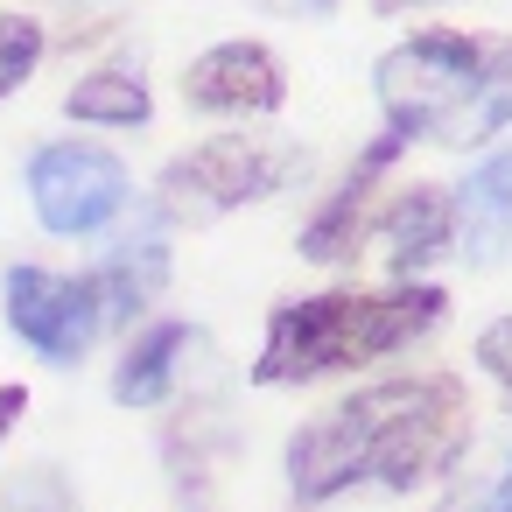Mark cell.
Here are the masks:
<instances>
[{
    "instance_id": "6da1fadb",
    "label": "cell",
    "mask_w": 512,
    "mask_h": 512,
    "mask_svg": "<svg viewBox=\"0 0 512 512\" xmlns=\"http://www.w3.org/2000/svg\"><path fill=\"white\" fill-rule=\"evenodd\" d=\"M470 442V400L463 379L421 372V379H372L344 393L330 414L295 428L288 442V498L295 505H330L351 484H386V491H421L442 477Z\"/></svg>"
},
{
    "instance_id": "7a4b0ae2",
    "label": "cell",
    "mask_w": 512,
    "mask_h": 512,
    "mask_svg": "<svg viewBox=\"0 0 512 512\" xmlns=\"http://www.w3.org/2000/svg\"><path fill=\"white\" fill-rule=\"evenodd\" d=\"M372 92L386 106V134L477 148L512 120V36L505 29H421L379 57Z\"/></svg>"
},
{
    "instance_id": "3957f363",
    "label": "cell",
    "mask_w": 512,
    "mask_h": 512,
    "mask_svg": "<svg viewBox=\"0 0 512 512\" xmlns=\"http://www.w3.org/2000/svg\"><path fill=\"white\" fill-rule=\"evenodd\" d=\"M442 309H449V295L435 281L295 295L267 323V344L253 358V386H309V379H330V372L379 365V358L421 344L442 323Z\"/></svg>"
},
{
    "instance_id": "277c9868",
    "label": "cell",
    "mask_w": 512,
    "mask_h": 512,
    "mask_svg": "<svg viewBox=\"0 0 512 512\" xmlns=\"http://www.w3.org/2000/svg\"><path fill=\"white\" fill-rule=\"evenodd\" d=\"M295 176H302V148L295 141L218 134V141H197L190 155H176L162 169L155 197H162L169 225H204V218H225L239 204H260V197L288 190Z\"/></svg>"
},
{
    "instance_id": "5b68a950",
    "label": "cell",
    "mask_w": 512,
    "mask_h": 512,
    "mask_svg": "<svg viewBox=\"0 0 512 512\" xmlns=\"http://www.w3.org/2000/svg\"><path fill=\"white\" fill-rule=\"evenodd\" d=\"M134 197V176L113 148H92V141H50L29 155V204H36V225L50 239H92L106 232Z\"/></svg>"
},
{
    "instance_id": "8992f818",
    "label": "cell",
    "mask_w": 512,
    "mask_h": 512,
    "mask_svg": "<svg viewBox=\"0 0 512 512\" xmlns=\"http://www.w3.org/2000/svg\"><path fill=\"white\" fill-rule=\"evenodd\" d=\"M0 302H8V330L50 365H85L92 344L106 337V302L92 274H50L29 260V267H8Z\"/></svg>"
},
{
    "instance_id": "52a82bcc",
    "label": "cell",
    "mask_w": 512,
    "mask_h": 512,
    "mask_svg": "<svg viewBox=\"0 0 512 512\" xmlns=\"http://www.w3.org/2000/svg\"><path fill=\"white\" fill-rule=\"evenodd\" d=\"M183 99L190 113H218V120H267L288 99V71L267 43H218L183 71Z\"/></svg>"
},
{
    "instance_id": "ba28073f",
    "label": "cell",
    "mask_w": 512,
    "mask_h": 512,
    "mask_svg": "<svg viewBox=\"0 0 512 512\" xmlns=\"http://www.w3.org/2000/svg\"><path fill=\"white\" fill-rule=\"evenodd\" d=\"M400 162V141L393 134H379L351 169H344V183L309 211V225H302V260H316V267H351L358 260V246H365V204H372V190H379V176Z\"/></svg>"
},
{
    "instance_id": "9c48e42d",
    "label": "cell",
    "mask_w": 512,
    "mask_h": 512,
    "mask_svg": "<svg viewBox=\"0 0 512 512\" xmlns=\"http://www.w3.org/2000/svg\"><path fill=\"white\" fill-rule=\"evenodd\" d=\"M190 358H204V337H197V323H183V316H162V323H148V330L127 344L120 372H113V400H120V407H162V400L183 386Z\"/></svg>"
},
{
    "instance_id": "30bf717a",
    "label": "cell",
    "mask_w": 512,
    "mask_h": 512,
    "mask_svg": "<svg viewBox=\"0 0 512 512\" xmlns=\"http://www.w3.org/2000/svg\"><path fill=\"white\" fill-rule=\"evenodd\" d=\"M449 204H456V246H463V260L470 267L505 260L512 253V148L484 155Z\"/></svg>"
},
{
    "instance_id": "8fae6325",
    "label": "cell",
    "mask_w": 512,
    "mask_h": 512,
    "mask_svg": "<svg viewBox=\"0 0 512 512\" xmlns=\"http://www.w3.org/2000/svg\"><path fill=\"white\" fill-rule=\"evenodd\" d=\"M92 281H99L106 323H134V316L162 295V281H169V239H162V225L127 232V239L92 267Z\"/></svg>"
},
{
    "instance_id": "7c38bea8",
    "label": "cell",
    "mask_w": 512,
    "mask_h": 512,
    "mask_svg": "<svg viewBox=\"0 0 512 512\" xmlns=\"http://www.w3.org/2000/svg\"><path fill=\"white\" fill-rule=\"evenodd\" d=\"M379 239H386V253H393L400 274H421L442 246H456V204H449V190L442 183H421L400 204H386Z\"/></svg>"
},
{
    "instance_id": "4fadbf2b",
    "label": "cell",
    "mask_w": 512,
    "mask_h": 512,
    "mask_svg": "<svg viewBox=\"0 0 512 512\" xmlns=\"http://www.w3.org/2000/svg\"><path fill=\"white\" fill-rule=\"evenodd\" d=\"M64 113L85 120V127H148L155 120V99H148V78L141 71H85L71 92H64Z\"/></svg>"
},
{
    "instance_id": "5bb4252c",
    "label": "cell",
    "mask_w": 512,
    "mask_h": 512,
    "mask_svg": "<svg viewBox=\"0 0 512 512\" xmlns=\"http://www.w3.org/2000/svg\"><path fill=\"white\" fill-rule=\"evenodd\" d=\"M43 22L36 15H0V99L8 92H22L29 85V71L43 64Z\"/></svg>"
},
{
    "instance_id": "9a60e30c",
    "label": "cell",
    "mask_w": 512,
    "mask_h": 512,
    "mask_svg": "<svg viewBox=\"0 0 512 512\" xmlns=\"http://www.w3.org/2000/svg\"><path fill=\"white\" fill-rule=\"evenodd\" d=\"M0 512H71V484L57 463H36V470H15L8 491H0Z\"/></svg>"
},
{
    "instance_id": "2e32d148",
    "label": "cell",
    "mask_w": 512,
    "mask_h": 512,
    "mask_svg": "<svg viewBox=\"0 0 512 512\" xmlns=\"http://www.w3.org/2000/svg\"><path fill=\"white\" fill-rule=\"evenodd\" d=\"M477 365L498 379V393L512 400V316H498V323H484L477 330Z\"/></svg>"
},
{
    "instance_id": "e0dca14e",
    "label": "cell",
    "mask_w": 512,
    "mask_h": 512,
    "mask_svg": "<svg viewBox=\"0 0 512 512\" xmlns=\"http://www.w3.org/2000/svg\"><path fill=\"white\" fill-rule=\"evenodd\" d=\"M463 505L470 512H512V442H505V456L484 484H463Z\"/></svg>"
},
{
    "instance_id": "ac0fdd59",
    "label": "cell",
    "mask_w": 512,
    "mask_h": 512,
    "mask_svg": "<svg viewBox=\"0 0 512 512\" xmlns=\"http://www.w3.org/2000/svg\"><path fill=\"white\" fill-rule=\"evenodd\" d=\"M29 414V386H0V442L15 435V421Z\"/></svg>"
},
{
    "instance_id": "d6986e66",
    "label": "cell",
    "mask_w": 512,
    "mask_h": 512,
    "mask_svg": "<svg viewBox=\"0 0 512 512\" xmlns=\"http://www.w3.org/2000/svg\"><path fill=\"white\" fill-rule=\"evenodd\" d=\"M253 8H267V15H288V22H302V15H330L337 0H253Z\"/></svg>"
},
{
    "instance_id": "ffe728a7",
    "label": "cell",
    "mask_w": 512,
    "mask_h": 512,
    "mask_svg": "<svg viewBox=\"0 0 512 512\" xmlns=\"http://www.w3.org/2000/svg\"><path fill=\"white\" fill-rule=\"evenodd\" d=\"M379 15H414V8H435V0H372Z\"/></svg>"
}]
</instances>
